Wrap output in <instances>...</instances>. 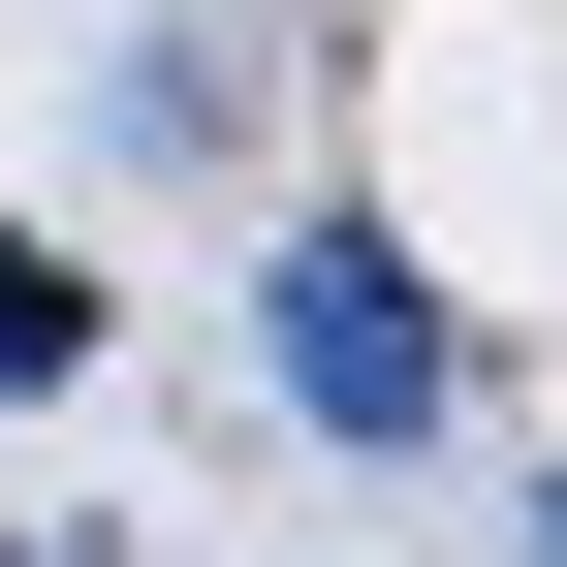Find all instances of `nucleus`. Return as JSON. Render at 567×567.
Listing matches in <instances>:
<instances>
[{
	"label": "nucleus",
	"instance_id": "1",
	"mask_svg": "<svg viewBox=\"0 0 567 567\" xmlns=\"http://www.w3.org/2000/svg\"><path fill=\"white\" fill-rule=\"evenodd\" d=\"M252 347H284V410H316L347 473H410V442L473 410V316L410 284V221H284V252H252Z\"/></svg>",
	"mask_w": 567,
	"mask_h": 567
},
{
	"label": "nucleus",
	"instance_id": "2",
	"mask_svg": "<svg viewBox=\"0 0 567 567\" xmlns=\"http://www.w3.org/2000/svg\"><path fill=\"white\" fill-rule=\"evenodd\" d=\"M32 379H95V284H63L32 221H0V410H32Z\"/></svg>",
	"mask_w": 567,
	"mask_h": 567
},
{
	"label": "nucleus",
	"instance_id": "3",
	"mask_svg": "<svg viewBox=\"0 0 567 567\" xmlns=\"http://www.w3.org/2000/svg\"><path fill=\"white\" fill-rule=\"evenodd\" d=\"M0 567H95V536H0Z\"/></svg>",
	"mask_w": 567,
	"mask_h": 567
}]
</instances>
